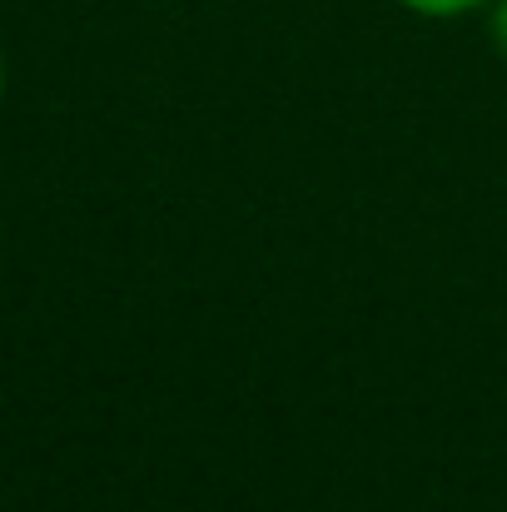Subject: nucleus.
I'll return each instance as SVG.
<instances>
[{
    "mask_svg": "<svg viewBox=\"0 0 507 512\" xmlns=\"http://www.w3.org/2000/svg\"><path fill=\"white\" fill-rule=\"evenodd\" d=\"M398 5H408L413 15H428V20H453V15H468L488 0H398Z\"/></svg>",
    "mask_w": 507,
    "mask_h": 512,
    "instance_id": "obj_1",
    "label": "nucleus"
},
{
    "mask_svg": "<svg viewBox=\"0 0 507 512\" xmlns=\"http://www.w3.org/2000/svg\"><path fill=\"white\" fill-rule=\"evenodd\" d=\"M493 40H498V50L507 55V0H498V10H493Z\"/></svg>",
    "mask_w": 507,
    "mask_h": 512,
    "instance_id": "obj_2",
    "label": "nucleus"
},
{
    "mask_svg": "<svg viewBox=\"0 0 507 512\" xmlns=\"http://www.w3.org/2000/svg\"><path fill=\"white\" fill-rule=\"evenodd\" d=\"M0 85H5V65H0Z\"/></svg>",
    "mask_w": 507,
    "mask_h": 512,
    "instance_id": "obj_3",
    "label": "nucleus"
}]
</instances>
